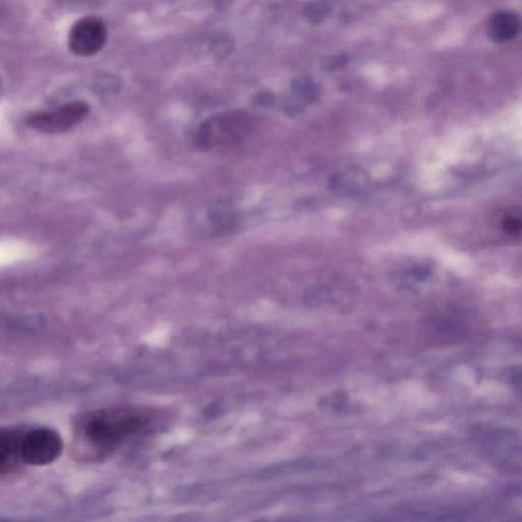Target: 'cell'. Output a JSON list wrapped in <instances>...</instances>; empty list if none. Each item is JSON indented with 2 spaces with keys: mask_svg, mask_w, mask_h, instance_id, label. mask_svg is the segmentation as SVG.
I'll return each instance as SVG.
<instances>
[{
  "mask_svg": "<svg viewBox=\"0 0 522 522\" xmlns=\"http://www.w3.org/2000/svg\"><path fill=\"white\" fill-rule=\"evenodd\" d=\"M158 414L143 406L118 405L84 413L74 427L73 452L84 463H99L156 427Z\"/></svg>",
  "mask_w": 522,
  "mask_h": 522,
  "instance_id": "cell-1",
  "label": "cell"
},
{
  "mask_svg": "<svg viewBox=\"0 0 522 522\" xmlns=\"http://www.w3.org/2000/svg\"><path fill=\"white\" fill-rule=\"evenodd\" d=\"M22 434L12 428H0V478L14 473L22 464Z\"/></svg>",
  "mask_w": 522,
  "mask_h": 522,
  "instance_id": "cell-6",
  "label": "cell"
},
{
  "mask_svg": "<svg viewBox=\"0 0 522 522\" xmlns=\"http://www.w3.org/2000/svg\"><path fill=\"white\" fill-rule=\"evenodd\" d=\"M520 27V18L516 12L499 11L490 15L487 33L495 42H508L519 34Z\"/></svg>",
  "mask_w": 522,
  "mask_h": 522,
  "instance_id": "cell-7",
  "label": "cell"
},
{
  "mask_svg": "<svg viewBox=\"0 0 522 522\" xmlns=\"http://www.w3.org/2000/svg\"><path fill=\"white\" fill-rule=\"evenodd\" d=\"M107 40V29L101 19L87 17L76 22L68 34V48L76 56L88 58L101 51Z\"/></svg>",
  "mask_w": 522,
  "mask_h": 522,
  "instance_id": "cell-5",
  "label": "cell"
},
{
  "mask_svg": "<svg viewBox=\"0 0 522 522\" xmlns=\"http://www.w3.org/2000/svg\"><path fill=\"white\" fill-rule=\"evenodd\" d=\"M295 92L307 102H312L319 96V89L316 84L306 79L296 82Z\"/></svg>",
  "mask_w": 522,
  "mask_h": 522,
  "instance_id": "cell-9",
  "label": "cell"
},
{
  "mask_svg": "<svg viewBox=\"0 0 522 522\" xmlns=\"http://www.w3.org/2000/svg\"><path fill=\"white\" fill-rule=\"evenodd\" d=\"M506 231L509 233H518L520 230V221L514 218H509L504 222Z\"/></svg>",
  "mask_w": 522,
  "mask_h": 522,
  "instance_id": "cell-11",
  "label": "cell"
},
{
  "mask_svg": "<svg viewBox=\"0 0 522 522\" xmlns=\"http://www.w3.org/2000/svg\"><path fill=\"white\" fill-rule=\"evenodd\" d=\"M90 107L84 102L68 103L51 112L31 113L27 125L45 134L66 133L88 116Z\"/></svg>",
  "mask_w": 522,
  "mask_h": 522,
  "instance_id": "cell-4",
  "label": "cell"
},
{
  "mask_svg": "<svg viewBox=\"0 0 522 522\" xmlns=\"http://www.w3.org/2000/svg\"><path fill=\"white\" fill-rule=\"evenodd\" d=\"M64 450V441L55 429L37 428L22 434L21 454L22 464L44 466L55 463Z\"/></svg>",
  "mask_w": 522,
  "mask_h": 522,
  "instance_id": "cell-3",
  "label": "cell"
},
{
  "mask_svg": "<svg viewBox=\"0 0 522 522\" xmlns=\"http://www.w3.org/2000/svg\"><path fill=\"white\" fill-rule=\"evenodd\" d=\"M347 63V59L345 57H332L326 58V70H336V68H340Z\"/></svg>",
  "mask_w": 522,
  "mask_h": 522,
  "instance_id": "cell-10",
  "label": "cell"
},
{
  "mask_svg": "<svg viewBox=\"0 0 522 522\" xmlns=\"http://www.w3.org/2000/svg\"><path fill=\"white\" fill-rule=\"evenodd\" d=\"M252 130L253 121L248 113H221L199 127L195 142L203 150L231 148L247 140Z\"/></svg>",
  "mask_w": 522,
  "mask_h": 522,
  "instance_id": "cell-2",
  "label": "cell"
},
{
  "mask_svg": "<svg viewBox=\"0 0 522 522\" xmlns=\"http://www.w3.org/2000/svg\"><path fill=\"white\" fill-rule=\"evenodd\" d=\"M331 12V7L327 3L317 2L311 4L306 10V17L312 22H320L327 18V15Z\"/></svg>",
  "mask_w": 522,
  "mask_h": 522,
  "instance_id": "cell-8",
  "label": "cell"
}]
</instances>
